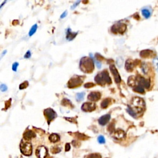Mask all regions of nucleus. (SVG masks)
<instances>
[{
    "label": "nucleus",
    "mask_w": 158,
    "mask_h": 158,
    "mask_svg": "<svg viewBox=\"0 0 158 158\" xmlns=\"http://www.w3.org/2000/svg\"><path fill=\"white\" fill-rule=\"evenodd\" d=\"M145 109V103L142 98L135 97L132 99L130 104L128 106L127 111L133 117H136L138 115L142 114Z\"/></svg>",
    "instance_id": "nucleus-1"
},
{
    "label": "nucleus",
    "mask_w": 158,
    "mask_h": 158,
    "mask_svg": "<svg viewBox=\"0 0 158 158\" xmlns=\"http://www.w3.org/2000/svg\"><path fill=\"white\" fill-rule=\"evenodd\" d=\"M95 67L94 61L88 57H84L80 61V68L82 72L85 73H90Z\"/></svg>",
    "instance_id": "nucleus-2"
},
{
    "label": "nucleus",
    "mask_w": 158,
    "mask_h": 158,
    "mask_svg": "<svg viewBox=\"0 0 158 158\" xmlns=\"http://www.w3.org/2000/svg\"><path fill=\"white\" fill-rule=\"evenodd\" d=\"M95 80L98 84H100L101 85H104L105 83L111 84L112 83L111 79L107 71H102L100 73L98 74L95 76Z\"/></svg>",
    "instance_id": "nucleus-3"
},
{
    "label": "nucleus",
    "mask_w": 158,
    "mask_h": 158,
    "mask_svg": "<svg viewBox=\"0 0 158 158\" xmlns=\"http://www.w3.org/2000/svg\"><path fill=\"white\" fill-rule=\"evenodd\" d=\"M20 149L24 155L27 156H30L32 153V144L30 142L22 140L20 144Z\"/></svg>",
    "instance_id": "nucleus-4"
},
{
    "label": "nucleus",
    "mask_w": 158,
    "mask_h": 158,
    "mask_svg": "<svg viewBox=\"0 0 158 158\" xmlns=\"http://www.w3.org/2000/svg\"><path fill=\"white\" fill-rule=\"evenodd\" d=\"M82 83H83V79H82V77L75 75V76L72 77L69 81L68 87L70 88H75L77 86H80Z\"/></svg>",
    "instance_id": "nucleus-5"
},
{
    "label": "nucleus",
    "mask_w": 158,
    "mask_h": 158,
    "mask_svg": "<svg viewBox=\"0 0 158 158\" xmlns=\"http://www.w3.org/2000/svg\"><path fill=\"white\" fill-rule=\"evenodd\" d=\"M127 29L126 25L124 24L119 23L115 24L113 25L111 27V31L114 33H120V34H123L125 32Z\"/></svg>",
    "instance_id": "nucleus-6"
},
{
    "label": "nucleus",
    "mask_w": 158,
    "mask_h": 158,
    "mask_svg": "<svg viewBox=\"0 0 158 158\" xmlns=\"http://www.w3.org/2000/svg\"><path fill=\"white\" fill-rule=\"evenodd\" d=\"M44 115L47 117L48 120V122L50 124V122L52 121L56 117L57 114L56 112L51 108H48L46 109L44 111Z\"/></svg>",
    "instance_id": "nucleus-7"
},
{
    "label": "nucleus",
    "mask_w": 158,
    "mask_h": 158,
    "mask_svg": "<svg viewBox=\"0 0 158 158\" xmlns=\"http://www.w3.org/2000/svg\"><path fill=\"white\" fill-rule=\"evenodd\" d=\"M137 85H141L143 88H149L150 86V80L149 79H146L142 76L137 77Z\"/></svg>",
    "instance_id": "nucleus-8"
},
{
    "label": "nucleus",
    "mask_w": 158,
    "mask_h": 158,
    "mask_svg": "<svg viewBox=\"0 0 158 158\" xmlns=\"http://www.w3.org/2000/svg\"><path fill=\"white\" fill-rule=\"evenodd\" d=\"M35 153L38 158H46L48 154V150L44 146H41L36 149Z\"/></svg>",
    "instance_id": "nucleus-9"
},
{
    "label": "nucleus",
    "mask_w": 158,
    "mask_h": 158,
    "mask_svg": "<svg viewBox=\"0 0 158 158\" xmlns=\"http://www.w3.org/2000/svg\"><path fill=\"white\" fill-rule=\"evenodd\" d=\"M110 71H111V73L112 74L113 76L114 77V80H115V82L117 83H119L121 81V78L119 74L118 71H117V69H116V66L114 64H111L109 66Z\"/></svg>",
    "instance_id": "nucleus-10"
},
{
    "label": "nucleus",
    "mask_w": 158,
    "mask_h": 158,
    "mask_svg": "<svg viewBox=\"0 0 158 158\" xmlns=\"http://www.w3.org/2000/svg\"><path fill=\"white\" fill-rule=\"evenodd\" d=\"M96 108V105L92 103H85L82 104V110L84 112H92Z\"/></svg>",
    "instance_id": "nucleus-11"
},
{
    "label": "nucleus",
    "mask_w": 158,
    "mask_h": 158,
    "mask_svg": "<svg viewBox=\"0 0 158 158\" xmlns=\"http://www.w3.org/2000/svg\"><path fill=\"white\" fill-rule=\"evenodd\" d=\"M101 98V93L98 92H91L88 96V99L92 101H97Z\"/></svg>",
    "instance_id": "nucleus-12"
},
{
    "label": "nucleus",
    "mask_w": 158,
    "mask_h": 158,
    "mask_svg": "<svg viewBox=\"0 0 158 158\" xmlns=\"http://www.w3.org/2000/svg\"><path fill=\"white\" fill-rule=\"evenodd\" d=\"M110 119H111V115L109 114H106L100 117L98 120L99 124L101 125H105L106 124H107L108 123V122L109 121Z\"/></svg>",
    "instance_id": "nucleus-13"
},
{
    "label": "nucleus",
    "mask_w": 158,
    "mask_h": 158,
    "mask_svg": "<svg viewBox=\"0 0 158 158\" xmlns=\"http://www.w3.org/2000/svg\"><path fill=\"white\" fill-rule=\"evenodd\" d=\"M113 137L117 140L123 139L124 138H125V133L124 130H122L118 129L114 132Z\"/></svg>",
    "instance_id": "nucleus-14"
},
{
    "label": "nucleus",
    "mask_w": 158,
    "mask_h": 158,
    "mask_svg": "<svg viewBox=\"0 0 158 158\" xmlns=\"http://www.w3.org/2000/svg\"><path fill=\"white\" fill-rule=\"evenodd\" d=\"M134 62L131 59H128L127 60L126 62H125V67L127 71L128 72H132L133 69L134 67Z\"/></svg>",
    "instance_id": "nucleus-15"
},
{
    "label": "nucleus",
    "mask_w": 158,
    "mask_h": 158,
    "mask_svg": "<svg viewBox=\"0 0 158 158\" xmlns=\"http://www.w3.org/2000/svg\"><path fill=\"white\" fill-rule=\"evenodd\" d=\"M36 137L35 133L32 130H27L24 133V138L26 140H29L32 138H35Z\"/></svg>",
    "instance_id": "nucleus-16"
},
{
    "label": "nucleus",
    "mask_w": 158,
    "mask_h": 158,
    "mask_svg": "<svg viewBox=\"0 0 158 158\" xmlns=\"http://www.w3.org/2000/svg\"><path fill=\"white\" fill-rule=\"evenodd\" d=\"M77 34V32H72L70 29H67L66 33L67 40H69V41H71V40H73L74 38L76 37Z\"/></svg>",
    "instance_id": "nucleus-17"
},
{
    "label": "nucleus",
    "mask_w": 158,
    "mask_h": 158,
    "mask_svg": "<svg viewBox=\"0 0 158 158\" xmlns=\"http://www.w3.org/2000/svg\"><path fill=\"white\" fill-rule=\"evenodd\" d=\"M137 84V77L133 76H130L128 79V85L129 86H132L133 88L134 86H135Z\"/></svg>",
    "instance_id": "nucleus-18"
},
{
    "label": "nucleus",
    "mask_w": 158,
    "mask_h": 158,
    "mask_svg": "<svg viewBox=\"0 0 158 158\" xmlns=\"http://www.w3.org/2000/svg\"><path fill=\"white\" fill-rule=\"evenodd\" d=\"M153 53V51L151 50H143L140 52V56L142 58H148V57L150 56L151 54Z\"/></svg>",
    "instance_id": "nucleus-19"
},
{
    "label": "nucleus",
    "mask_w": 158,
    "mask_h": 158,
    "mask_svg": "<svg viewBox=\"0 0 158 158\" xmlns=\"http://www.w3.org/2000/svg\"><path fill=\"white\" fill-rule=\"evenodd\" d=\"M60 138L59 136L56 133H52L50 135V136L49 137V140L51 141L52 143H56L58 142Z\"/></svg>",
    "instance_id": "nucleus-20"
},
{
    "label": "nucleus",
    "mask_w": 158,
    "mask_h": 158,
    "mask_svg": "<svg viewBox=\"0 0 158 158\" xmlns=\"http://www.w3.org/2000/svg\"><path fill=\"white\" fill-rule=\"evenodd\" d=\"M133 90L135 92H138V93H145V90H144V88L143 86H141V85H137L135 86H134L133 88Z\"/></svg>",
    "instance_id": "nucleus-21"
},
{
    "label": "nucleus",
    "mask_w": 158,
    "mask_h": 158,
    "mask_svg": "<svg viewBox=\"0 0 158 158\" xmlns=\"http://www.w3.org/2000/svg\"><path fill=\"white\" fill-rule=\"evenodd\" d=\"M110 103V99L109 98H106L105 100H104L101 103V107L103 109H105L107 106H109Z\"/></svg>",
    "instance_id": "nucleus-22"
},
{
    "label": "nucleus",
    "mask_w": 158,
    "mask_h": 158,
    "mask_svg": "<svg viewBox=\"0 0 158 158\" xmlns=\"http://www.w3.org/2000/svg\"><path fill=\"white\" fill-rule=\"evenodd\" d=\"M142 13L143 16L145 17L146 19H148V18L151 16L150 11L148 10V9H146V8H144V9H142Z\"/></svg>",
    "instance_id": "nucleus-23"
},
{
    "label": "nucleus",
    "mask_w": 158,
    "mask_h": 158,
    "mask_svg": "<svg viewBox=\"0 0 158 158\" xmlns=\"http://www.w3.org/2000/svg\"><path fill=\"white\" fill-rule=\"evenodd\" d=\"M84 96H85L84 92H81V93H77L76 95V100L79 102L82 101L83 100Z\"/></svg>",
    "instance_id": "nucleus-24"
},
{
    "label": "nucleus",
    "mask_w": 158,
    "mask_h": 158,
    "mask_svg": "<svg viewBox=\"0 0 158 158\" xmlns=\"http://www.w3.org/2000/svg\"><path fill=\"white\" fill-rule=\"evenodd\" d=\"M37 28H38V26H37V24L33 25V26H32V27H31V29H30V31H29V36L33 35L35 33L36 31H37Z\"/></svg>",
    "instance_id": "nucleus-25"
},
{
    "label": "nucleus",
    "mask_w": 158,
    "mask_h": 158,
    "mask_svg": "<svg viewBox=\"0 0 158 158\" xmlns=\"http://www.w3.org/2000/svg\"><path fill=\"white\" fill-rule=\"evenodd\" d=\"M85 158H101V156L100 154L93 153L87 155V156H85Z\"/></svg>",
    "instance_id": "nucleus-26"
},
{
    "label": "nucleus",
    "mask_w": 158,
    "mask_h": 158,
    "mask_svg": "<svg viewBox=\"0 0 158 158\" xmlns=\"http://www.w3.org/2000/svg\"><path fill=\"white\" fill-rule=\"evenodd\" d=\"M61 104H62V106H65L72 105V103H71V102L66 98H64V99H63V100H62V102H61Z\"/></svg>",
    "instance_id": "nucleus-27"
},
{
    "label": "nucleus",
    "mask_w": 158,
    "mask_h": 158,
    "mask_svg": "<svg viewBox=\"0 0 158 158\" xmlns=\"http://www.w3.org/2000/svg\"><path fill=\"white\" fill-rule=\"evenodd\" d=\"M116 62H117V65H118L119 67H121L123 65L124 60H123L122 58H121V57H119V58L117 59V61H116Z\"/></svg>",
    "instance_id": "nucleus-28"
},
{
    "label": "nucleus",
    "mask_w": 158,
    "mask_h": 158,
    "mask_svg": "<svg viewBox=\"0 0 158 158\" xmlns=\"http://www.w3.org/2000/svg\"><path fill=\"white\" fill-rule=\"evenodd\" d=\"M28 86H29V82H28L27 81H26V82H23V83L20 85V86H19V89H20V90H23V89L26 88Z\"/></svg>",
    "instance_id": "nucleus-29"
},
{
    "label": "nucleus",
    "mask_w": 158,
    "mask_h": 158,
    "mask_svg": "<svg viewBox=\"0 0 158 158\" xmlns=\"http://www.w3.org/2000/svg\"><path fill=\"white\" fill-rule=\"evenodd\" d=\"M98 142L100 143V144H104L105 143V138L102 135H100L98 137Z\"/></svg>",
    "instance_id": "nucleus-30"
},
{
    "label": "nucleus",
    "mask_w": 158,
    "mask_h": 158,
    "mask_svg": "<svg viewBox=\"0 0 158 158\" xmlns=\"http://www.w3.org/2000/svg\"><path fill=\"white\" fill-rule=\"evenodd\" d=\"M142 68L143 72L145 74H147V72L148 71V67H147V65H146L145 64H143L142 65Z\"/></svg>",
    "instance_id": "nucleus-31"
},
{
    "label": "nucleus",
    "mask_w": 158,
    "mask_h": 158,
    "mask_svg": "<svg viewBox=\"0 0 158 158\" xmlns=\"http://www.w3.org/2000/svg\"><path fill=\"white\" fill-rule=\"evenodd\" d=\"M153 64L156 68V71H158V58H156L153 60Z\"/></svg>",
    "instance_id": "nucleus-32"
},
{
    "label": "nucleus",
    "mask_w": 158,
    "mask_h": 158,
    "mask_svg": "<svg viewBox=\"0 0 158 158\" xmlns=\"http://www.w3.org/2000/svg\"><path fill=\"white\" fill-rule=\"evenodd\" d=\"M0 89H1V92H4L7 91V90H8V87H7L6 85L5 84H1V86H0Z\"/></svg>",
    "instance_id": "nucleus-33"
},
{
    "label": "nucleus",
    "mask_w": 158,
    "mask_h": 158,
    "mask_svg": "<svg viewBox=\"0 0 158 158\" xmlns=\"http://www.w3.org/2000/svg\"><path fill=\"white\" fill-rule=\"evenodd\" d=\"M18 66H19V63L18 62H14L13 64H12V71H17V69Z\"/></svg>",
    "instance_id": "nucleus-34"
},
{
    "label": "nucleus",
    "mask_w": 158,
    "mask_h": 158,
    "mask_svg": "<svg viewBox=\"0 0 158 158\" xmlns=\"http://www.w3.org/2000/svg\"><path fill=\"white\" fill-rule=\"evenodd\" d=\"M93 61H94L95 62V63H96L97 67L98 69H101V63L100 62V61H98V60H96L95 58L93 59Z\"/></svg>",
    "instance_id": "nucleus-35"
},
{
    "label": "nucleus",
    "mask_w": 158,
    "mask_h": 158,
    "mask_svg": "<svg viewBox=\"0 0 158 158\" xmlns=\"http://www.w3.org/2000/svg\"><path fill=\"white\" fill-rule=\"evenodd\" d=\"M94 86V84L93 83H87L86 84L84 85V87L86 88H92Z\"/></svg>",
    "instance_id": "nucleus-36"
},
{
    "label": "nucleus",
    "mask_w": 158,
    "mask_h": 158,
    "mask_svg": "<svg viewBox=\"0 0 158 158\" xmlns=\"http://www.w3.org/2000/svg\"><path fill=\"white\" fill-rule=\"evenodd\" d=\"M11 100L10 99V100H9L8 101H6L5 102V105H6V109H7L8 108V107H9V106H11Z\"/></svg>",
    "instance_id": "nucleus-37"
},
{
    "label": "nucleus",
    "mask_w": 158,
    "mask_h": 158,
    "mask_svg": "<svg viewBox=\"0 0 158 158\" xmlns=\"http://www.w3.org/2000/svg\"><path fill=\"white\" fill-rule=\"evenodd\" d=\"M95 59H98V60H102L103 59V57L100 54H96V55H95Z\"/></svg>",
    "instance_id": "nucleus-38"
},
{
    "label": "nucleus",
    "mask_w": 158,
    "mask_h": 158,
    "mask_svg": "<svg viewBox=\"0 0 158 158\" xmlns=\"http://www.w3.org/2000/svg\"><path fill=\"white\" fill-rule=\"evenodd\" d=\"M30 56H31V53H30V51H28L26 53V54H25L24 58L28 59V58H30Z\"/></svg>",
    "instance_id": "nucleus-39"
},
{
    "label": "nucleus",
    "mask_w": 158,
    "mask_h": 158,
    "mask_svg": "<svg viewBox=\"0 0 158 158\" xmlns=\"http://www.w3.org/2000/svg\"><path fill=\"white\" fill-rule=\"evenodd\" d=\"M80 3V1H76V2H75V4H74L73 6H72L71 7V9H75V8H76L77 6L78 5H79V4Z\"/></svg>",
    "instance_id": "nucleus-40"
},
{
    "label": "nucleus",
    "mask_w": 158,
    "mask_h": 158,
    "mask_svg": "<svg viewBox=\"0 0 158 158\" xmlns=\"http://www.w3.org/2000/svg\"><path fill=\"white\" fill-rule=\"evenodd\" d=\"M71 149V146H70V144L69 143H66L65 145V151H69Z\"/></svg>",
    "instance_id": "nucleus-41"
},
{
    "label": "nucleus",
    "mask_w": 158,
    "mask_h": 158,
    "mask_svg": "<svg viewBox=\"0 0 158 158\" xmlns=\"http://www.w3.org/2000/svg\"><path fill=\"white\" fill-rule=\"evenodd\" d=\"M67 15V11H65V12H63V13L62 14V15L61 16V19H63V18L65 17H66Z\"/></svg>",
    "instance_id": "nucleus-42"
},
{
    "label": "nucleus",
    "mask_w": 158,
    "mask_h": 158,
    "mask_svg": "<svg viewBox=\"0 0 158 158\" xmlns=\"http://www.w3.org/2000/svg\"><path fill=\"white\" fill-rule=\"evenodd\" d=\"M6 52H7V51H6H6H4L2 53V54H1V58H2L3 57V56L5 55L6 53Z\"/></svg>",
    "instance_id": "nucleus-43"
}]
</instances>
